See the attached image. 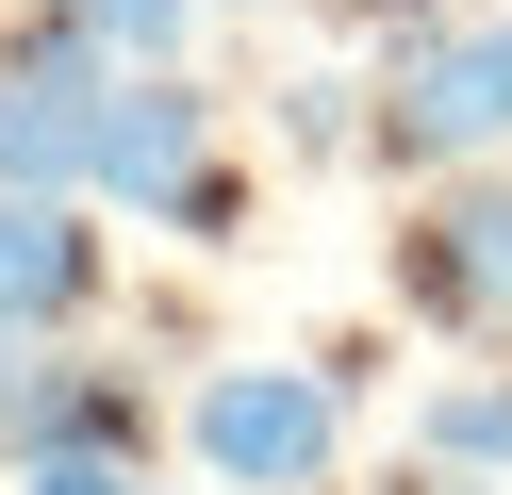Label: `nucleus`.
I'll use <instances>...</instances> for the list:
<instances>
[{"label":"nucleus","instance_id":"obj_1","mask_svg":"<svg viewBox=\"0 0 512 495\" xmlns=\"http://www.w3.org/2000/svg\"><path fill=\"white\" fill-rule=\"evenodd\" d=\"M347 413H364L347 347H232L182 396V446H199L215 495H331L347 479Z\"/></svg>","mask_w":512,"mask_h":495},{"label":"nucleus","instance_id":"obj_2","mask_svg":"<svg viewBox=\"0 0 512 495\" xmlns=\"http://www.w3.org/2000/svg\"><path fill=\"white\" fill-rule=\"evenodd\" d=\"M496 149H512V50H496V17H463V0L380 17L364 165H380V182H446V165H496Z\"/></svg>","mask_w":512,"mask_h":495},{"label":"nucleus","instance_id":"obj_3","mask_svg":"<svg viewBox=\"0 0 512 495\" xmlns=\"http://www.w3.org/2000/svg\"><path fill=\"white\" fill-rule=\"evenodd\" d=\"M100 215L182 231V248H232L248 165H232L215 83H182V66H116V99H100Z\"/></svg>","mask_w":512,"mask_h":495},{"label":"nucleus","instance_id":"obj_4","mask_svg":"<svg viewBox=\"0 0 512 495\" xmlns=\"http://www.w3.org/2000/svg\"><path fill=\"white\" fill-rule=\"evenodd\" d=\"M380 297H397L413 330L496 347V330H512V165H446V182H413V215L380 231Z\"/></svg>","mask_w":512,"mask_h":495},{"label":"nucleus","instance_id":"obj_5","mask_svg":"<svg viewBox=\"0 0 512 495\" xmlns=\"http://www.w3.org/2000/svg\"><path fill=\"white\" fill-rule=\"evenodd\" d=\"M100 99H116V50L34 0L0 33V182H50V198H100Z\"/></svg>","mask_w":512,"mask_h":495},{"label":"nucleus","instance_id":"obj_6","mask_svg":"<svg viewBox=\"0 0 512 495\" xmlns=\"http://www.w3.org/2000/svg\"><path fill=\"white\" fill-rule=\"evenodd\" d=\"M67 446H116L149 462V380L83 330H0V479L17 462H67Z\"/></svg>","mask_w":512,"mask_h":495},{"label":"nucleus","instance_id":"obj_7","mask_svg":"<svg viewBox=\"0 0 512 495\" xmlns=\"http://www.w3.org/2000/svg\"><path fill=\"white\" fill-rule=\"evenodd\" d=\"M100 297H116V231H100V198L0 182V330H83Z\"/></svg>","mask_w":512,"mask_h":495},{"label":"nucleus","instance_id":"obj_8","mask_svg":"<svg viewBox=\"0 0 512 495\" xmlns=\"http://www.w3.org/2000/svg\"><path fill=\"white\" fill-rule=\"evenodd\" d=\"M413 462H479V479H512V363H446V380L413 396Z\"/></svg>","mask_w":512,"mask_h":495},{"label":"nucleus","instance_id":"obj_9","mask_svg":"<svg viewBox=\"0 0 512 495\" xmlns=\"http://www.w3.org/2000/svg\"><path fill=\"white\" fill-rule=\"evenodd\" d=\"M83 33H100L116 66H182V17H199V0H67Z\"/></svg>","mask_w":512,"mask_h":495},{"label":"nucleus","instance_id":"obj_10","mask_svg":"<svg viewBox=\"0 0 512 495\" xmlns=\"http://www.w3.org/2000/svg\"><path fill=\"white\" fill-rule=\"evenodd\" d=\"M281 149H364V83H331V66L281 83Z\"/></svg>","mask_w":512,"mask_h":495},{"label":"nucleus","instance_id":"obj_11","mask_svg":"<svg viewBox=\"0 0 512 495\" xmlns=\"http://www.w3.org/2000/svg\"><path fill=\"white\" fill-rule=\"evenodd\" d=\"M0 495H149V462H116V446H67V462H17Z\"/></svg>","mask_w":512,"mask_h":495},{"label":"nucleus","instance_id":"obj_12","mask_svg":"<svg viewBox=\"0 0 512 495\" xmlns=\"http://www.w3.org/2000/svg\"><path fill=\"white\" fill-rule=\"evenodd\" d=\"M331 495H430V479H413V462H397V479H331Z\"/></svg>","mask_w":512,"mask_h":495},{"label":"nucleus","instance_id":"obj_13","mask_svg":"<svg viewBox=\"0 0 512 495\" xmlns=\"http://www.w3.org/2000/svg\"><path fill=\"white\" fill-rule=\"evenodd\" d=\"M347 17H430V0H347Z\"/></svg>","mask_w":512,"mask_h":495},{"label":"nucleus","instance_id":"obj_14","mask_svg":"<svg viewBox=\"0 0 512 495\" xmlns=\"http://www.w3.org/2000/svg\"><path fill=\"white\" fill-rule=\"evenodd\" d=\"M215 17H265V0H215Z\"/></svg>","mask_w":512,"mask_h":495},{"label":"nucleus","instance_id":"obj_15","mask_svg":"<svg viewBox=\"0 0 512 495\" xmlns=\"http://www.w3.org/2000/svg\"><path fill=\"white\" fill-rule=\"evenodd\" d=\"M496 50H512V17H496Z\"/></svg>","mask_w":512,"mask_h":495},{"label":"nucleus","instance_id":"obj_16","mask_svg":"<svg viewBox=\"0 0 512 495\" xmlns=\"http://www.w3.org/2000/svg\"><path fill=\"white\" fill-rule=\"evenodd\" d=\"M199 495H215V479H199Z\"/></svg>","mask_w":512,"mask_h":495}]
</instances>
